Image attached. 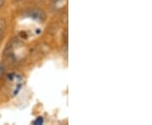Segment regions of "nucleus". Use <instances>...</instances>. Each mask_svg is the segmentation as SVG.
Instances as JSON below:
<instances>
[{
	"instance_id": "obj_1",
	"label": "nucleus",
	"mask_w": 152,
	"mask_h": 125,
	"mask_svg": "<svg viewBox=\"0 0 152 125\" xmlns=\"http://www.w3.org/2000/svg\"><path fill=\"white\" fill-rule=\"evenodd\" d=\"M26 15L33 20L39 21H44L47 19V14L45 13V11L38 8H33L28 10L26 11Z\"/></svg>"
},
{
	"instance_id": "obj_2",
	"label": "nucleus",
	"mask_w": 152,
	"mask_h": 125,
	"mask_svg": "<svg viewBox=\"0 0 152 125\" xmlns=\"http://www.w3.org/2000/svg\"><path fill=\"white\" fill-rule=\"evenodd\" d=\"M6 27H7V23L4 18L0 17V41L4 38V34L6 31Z\"/></svg>"
},
{
	"instance_id": "obj_4",
	"label": "nucleus",
	"mask_w": 152,
	"mask_h": 125,
	"mask_svg": "<svg viewBox=\"0 0 152 125\" xmlns=\"http://www.w3.org/2000/svg\"><path fill=\"white\" fill-rule=\"evenodd\" d=\"M5 74V67L3 64H0V79L3 78Z\"/></svg>"
},
{
	"instance_id": "obj_7",
	"label": "nucleus",
	"mask_w": 152,
	"mask_h": 125,
	"mask_svg": "<svg viewBox=\"0 0 152 125\" xmlns=\"http://www.w3.org/2000/svg\"><path fill=\"white\" fill-rule=\"evenodd\" d=\"M15 1H20V0H15Z\"/></svg>"
},
{
	"instance_id": "obj_3",
	"label": "nucleus",
	"mask_w": 152,
	"mask_h": 125,
	"mask_svg": "<svg viewBox=\"0 0 152 125\" xmlns=\"http://www.w3.org/2000/svg\"><path fill=\"white\" fill-rule=\"evenodd\" d=\"M43 121H44L43 118H42V117H39V118H37V119L33 122V124H37V125H41L43 124Z\"/></svg>"
},
{
	"instance_id": "obj_6",
	"label": "nucleus",
	"mask_w": 152,
	"mask_h": 125,
	"mask_svg": "<svg viewBox=\"0 0 152 125\" xmlns=\"http://www.w3.org/2000/svg\"><path fill=\"white\" fill-rule=\"evenodd\" d=\"M53 3H57V2H58V1H60V0H51Z\"/></svg>"
},
{
	"instance_id": "obj_5",
	"label": "nucleus",
	"mask_w": 152,
	"mask_h": 125,
	"mask_svg": "<svg viewBox=\"0 0 152 125\" xmlns=\"http://www.w3.org/2000/svg\"><path fill=\"white\" fill-rule=\"evenodd\" d=\"M4 3H5V0H0V9L4 5Z\"/></svg>"
}]
</instances>
